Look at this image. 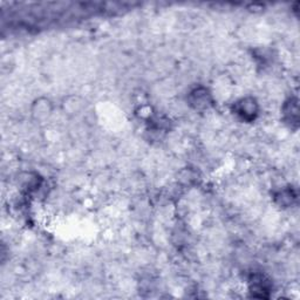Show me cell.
<instances>
[{"instance_id":"1","label":"cell","mask_w":300,"mask_h":300,"mask_svg":"<svg viewBox=\"0 0 300 300\" xmlns=\"http://www.w3.org/2000/svg\"><path fill=\"white\" fill-rule=\"evenodd\" d=\"M237 114H239L242 117L246 118V120H251L257 114V106L256 102L251 98H245L242 100L239 104L237 105Z\"/></svg>"}]
</instances>
